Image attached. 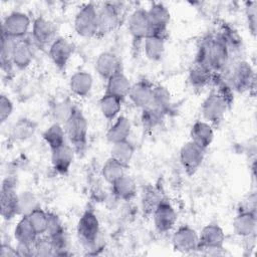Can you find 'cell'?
<instances>
[{
	"instance_id": "obj_6",
	"label": "cell",
	"mask_w": 257,
	"mask_h": 257,
	"mask_svg": "<svg viewBox=\"0 0 257 257\" xmlns=\"http://www.w3.org/2000/svg\"><path fill=\"white\" fill-rule=\"evenodd\" d=\"M127 30L132 37L134 48H139L152 32L147 9L137 8L132 12L128 17Z\"/></svg>"
},
{
	"instance_id": "obj_14",
	"label": "cell",
	"mask_w": 257,
	"mask_h": 257,
	"mask_svg": "<svg viewBox=\"0 0 257 257\" xmlns=\"http://www.w3.org/2000/svg\"><path fill=\"white\" fill-rule=\"evenodd\" d=\"M74 52V45L64 37H56L48 47V55L54 66L63 71Z\"/></svg>"
},
{
	"instance_id": "obj_7",
	"label": "cell",
	"mask_w": 257,
	"mask_h": 257,
	"mask_svg": "<svg viewBox=\"0 0 257 257\" xmlns=\"http://www.w3.org/2000/svg\"><path fill=\"white\" fill-rule=\"evenodd\" d=\"M31 26L29 16L20 11H13L9 13L2 22V34L14 38H25Z\"/></svg>"
},
{
	"instance_id": "obj_20",
	"label": "cell",
	"mask_w": 257,
	"mask_h": 257,
	"mask_svg": "<svg viewBox=\"0 0 257 257\" xmlns=\"http://www.w3.org/2000/svg\"><path fill=\"white\" fill-rule=\"evenodd\" d=\"M75 151L65 143L61 147L51 151V164L56 173L59 175H66L74 161Z\"/></svg>"
},
{
	"instance_id": "obj_23",
	"label": "cell",
	"mask_w": 257,
	"mask_h": 257,
	"mask_svg": "<svg viewBox=\"0 0 257 257\" xmlns=\"http://www.w3.org/2000/svg\"><path fill=\"white\" fill-rule=\"evenodd\" d=\"M166 38L167 35L151 33L144 40V51L147 58L155 62L163 59L166 51Z\"/></svg>"
},
{
	"instance_id": "obj_25",
	"label": "cell",
	"mask_w": 257,
	"mask_h": 257,
	"mask_svg": "<svg viewBox=\"0 0 257 257\" xmlns=\"http://www.w3.org/2000/svg\"><path fill=\"white\" fill-rule=\"evenodd\" d=\"M132 124L130 119L124 115L117 116L106 132V140L112 145L118 142L128 140Z\"/></svg>"
},
{
	"instance_id": "obj_27",
	"label": "cell",
	"mask_w": 257,
	"mask_h": 257,
	"mask_svg": "<svg viewBox=\"0 0 257 257\" xmlns=\"http://www.w3.org/2000/svg\"><path fill=\"white\" fill-rule=\"evenodd\" d=\"M214 73L205 66L194 63L189 70L188 81L194 89H203L210 83H213Z\"/></svg>"
},
{
	"instance_id": "obj_28",
	"label": "cell",
	"mask_w": 257,
	"mask_h": 257,
	"mask_svg": "<svg viewBox=\"0 0 257 257\" xmlns=\"http://www.w3.org/2000/svg\"><path fill=\"white\" fill-rule=\"evenodd\" d=\"M37 122L28 117H21L13 123L10 128V139L16 142H23L30 139L37 130Z\"/></svg>"
},
{
	"instance_id": "obj_19",
	"label": "cell",
	"mask_w": 257,
	"mask_h": 257,
	"mask_svg": "<svg viewBox=\"0 0 257 257\" xmlns=\"http://www.w3.org/2000/svg\"><path fill=\"white\" fill-rule=\"evenodd\" d=\"M94 68L97 74L104 80H107L121 68V62L117 55L111 51H103L95 59Z\"/></svg>"
},
{
	"instance_id": "obj_40",
	"label": "cell",
	"mask_w": 257,
	"mask_h": 257,
	"mask_svg": "<svg viewBox=\"0 0 257 257\" xmlns=\"http://www.w3.org/2000/svg\"><path fill=\"white\" fill-rule=\"evenodd\" d=\"M34 248V256H54L56 253V249L52 239L49 236H38L33 244Z\"/></svg>"
},
{
	"instance_id": "obj_42",
	"label": "cell",
	"mask_w": 257,
	"mask_h": 257,
	"mask_svg": "<svg viewBox=\"0 0 257 257\" xmlns=\"http://www.w3.org/2000/svg\"><path fill=\"white\" fill-rule=\"evenodd\" d=\"M163 199L160 192L156 190L155 188L148 187L146 191H144L143 198H142V204L143 209L148 214H153L155 208L160 203V201Z\"/></svg>"
},
{
	"instance_id": "obj_35",
	"label": "cell",
	"mask_w": 257,
	"mask_h": 257,
	"mask_svg": "<svg viewBox=\"0 0 257 257\" xmlns=\"http://www.w3.org/2000/svg\"><path fill=\"white\" fill-rule=\"evenodd\" d=\"M134 155L135 146L128 140L112 144V147L110 149V157L126 167L131 163Z\"/></svg>"
},
{
	"instance_id": "obj_45",
	"label": "cell",
	"mask_w": 257,
	"mask_h": 257,
	"mask_svg": "<svg viewBox=\"0 0 257 257\" xmlns=\"http://www.w3.org/2000/svg\"><path fill=\"white\" fill-rule=\"evenodd\" d=\"M13 112V102L11 99L5 94H1L0 96V120L1 122H5Z\"/></svg>"
},
{
	"instance_id": "obj_34",
	"label": "cell",
	"mask_w": 257,
	"mask_h": 257,
	"mask_svg": "<svg viewBox=\"0 0 257 257\" xmlns=\"http://www.w3.org/2000/svg\"><path fill=\"white\" fill-rule=\"evenodd\" d=\"M37 234L32 227L27 216H21L14 229V238L17 243L32 244L37 238Z\"/></svg>"
},
{
	"instance_id": "obj_41",
	"label": "cell",
	"mask_w": 257,
	"mask_h": 257,
	"mask_svg": "<svg viewBox=\"0 0 257 257\" xmlns=\"http://www.w3.org/2000/svg\"><path fill=\"white\" fill-rule=\"evenodd\" d=\"M38 207H39V205L37 203V199L33 193L25 191V192H22L21 194H19L18 214L20 216H27Z\"/></svg>"
},
{
	"instance_id": "obj_33",
	"label": "cell",
	"mask_w": 257,
	"mask_h": 257,
	"mask_svg": "<svg viewBox=\"0 0 257 257\" xmlns=\"http://www.w3.org/2000/svg\"><path fill=\"white\" fill-rule=\"evenodd\" d=\"M42 139L49 147L50 151L55 150L66 143V135L64 126L60 123L54 122L42 133Z\"/></svg>"
},
{
	"instance_id": "obj_16",
	"label": "cell",
	"mask_w": 257,
	"mask_h": 257,
	"mask_svg": "<svg viewBox=\"0 0 257 257\" xmlns=\"http://www.w3.org/2000/svg\"><path fill=\"white\" fill-rule=\"evenodd\" d=\"M147 14L151 25V33L167 35L168 25L171 18L169 9L163 3L154 2L149 9H147Z\"/></svg>"
},
{
	"instance_id": "obj_29",
	"label": "cell",
	"mask_w": 257,
	"mask_h": 257,
	"mask_svg": "<svg viewBox=\"0 0 257 257\" xmlns=\"http://www.w3.org/2000/svg\"><path fill=\"white\" fill-rule=\"evenodd\" d=\"M113 195L121 201H131L137 195V184L135 180L124 174L113 184H111Z\"/></svg>"
},
{
	"instance_id": "obj_32",
	"label": "cell",
	"mask_w": 257,
	"mask_h": 257,
	"mask_svg": "<svg viewBox=\"0 0 257 257\" xmlns=\"http://www.w3.org/2000/svg\"><path fill=\"white\" fill-rule=\"evenodd\" d=\"M75 108L76 106L73 104L72 100L69 97H65L53 102L51 105L50 113L54 122L64 125L72 115Z\"/></svg>"
},
{
	"instance_id": "obj_44",
	"label": "cell",
	"mask_w": 257,
	"mask_h": 257,
	"mask_svg": "<svg viewBox=\"0 0 257 257\" xmlns=\"http://www.w3.org/2000/svg\"><path fill=\"white\" fill-rule=\"evenodd\" d=\"M256 2H246V17L249 29L253 35H255L256 32V23H257V10H256Z\"/></svg>"
},
{
	"instance_id": "obj_21",
	"label": "cell",
	"mask_w": 257,
	"mask_h": 257,
	"mask_svg": "<svg viewBox=\"0 0 257 257\" xmlns=\"http://www.w3.org/2000/svg\"><path fill=\"white\" fill-rule=\"evenodd\" d=\"M34 42H31L26 38L17 40L12 56L15 68L24 70L31 64L34 57Z\"/></svg>"
},
{
	"instance_id": "obj_1",
	"label": "cell",
	"mask_w": 257,
	"mask_h": 257,
	"mask_svg": "<svg viewBox=\"0 0 257 257\" xmlns=\"http://www.w3.org/2000/svg\"><path fill=\"white\" fill-rule=\"evenodd\" d=\"M76 232L84 248L91 251L89 254H96L100 250L99 244V221L93 210L87 209L78 220Z\"/></svg>"
},
{
	"instance_id": "obj_8",
	"label": "cell",
	"mask_w": 257,
	"mask_h": 257,
	"mask_svg": "<svg viewBox=\"0 0 257 257\" xmlns=\"http://www.w3.org/2000/svg\"><path fill=\"white\" fill-rule=\"evenodd\" d=\"M206 155V150L192 141L185 143L180 149V163L188 176H193L201 167Z\"/></svg>"
},
{
	"instance_id": "obj_3",
	"label": "cell",
	"mask_w": 257,
	"mask_h": 257,
	"mask_svg": "<svg viewBox=\"0 0 257 257\" xmlns=\"http://www.w3.org/2000/svg\"><path fill=\"white\" fill-rule=\"evenodd\" d=\"M63 126L66 139L75 153L82 154L87 145L88 122L83 112L77 106Z\"/></svg>"
},
{
	"instance_id": "obj_15",
	"label": "cell",
	"mask_w": 257,
	"mask_h": 257,
	"mask_svg": "<svg viewBox=\"0 0 257 257\" xmlns=\"http://www.w3.org/2000/svg\"><path fill=\"white\" fill-rule=\"evenodd\" d=\"M56 29L54 24L48 19L39 16L32 22L31 37L34 44L39 48L49 47L56 38Z\"/></svg>"
},
{
	"instance_id": "obj_17",
	"label": "cell",
	"mask_w": 257,
	"mask_h": 257,
	"mask_svg": "<svg viewBox=\"0 0 257 257\" xmlns=\"http://www.w3.org/2000/svg\"><path fill=\"white\" fill-rule=\"evenodd\" d=\"M234 233L242 238L254 237L257 227V217L255 209H247L240 211L233 220Z\"/></svg>"
},
{
	"instance_id": "obj_9",
	"label": "cell",
	"mask_w": 257,
	"mask_h": 257,
	"mask_svg": "<svg viewBox=\"0 0 257 257\" xmlns=\"http://www.w3.org/2000/svg\"><path fill=\"white\" fill-rule=\"evenodd\" d=\"M172 245L175 251L183 254L199 250V233L189 225H182L172 235Z\"/></svg>"
},
{
	"instance_id": "obj_39",
	"label": "cell",
	"mask_w": 257,
	"mask_h": 257,
	"mask_svg": "<svg viewBox=\"0 0 257 257\" xmlns=\"http://www.w3.org/2000/svg\"><path fill=\"white\" fill-rule=\"evenodd\" d=\"M32 227L34 228L37 236L44 235L47 230L48 225V212L44 211L40 206L33 210L29 215H27Z\"/></svg>"
},
{
	"instance_id": "obj_30",
	"label": "cell",
	"mask_w": 257,
	"mask_h": 257,
	"mask_svg": "<svg viewBox=\"0 0 257 257\" xmlns=\"http://www.w3.org/2000/svg\"><path fill=\"white\" fill-rule=\"evenodd\" d=\"M18 39L8 37L4 34L1 35V46H0V63L3 72L11 75L14 70V64L12 60L13 51L15 44Z\"/></svg>"
},
{
	"instance_id": "obj_38",
	"label": "cell",
	"mask_w": 257,
	"mask_h": 257,
	"mask_svg": "<svg viewBox=\"0 0 257 257\" xmlns=\"http://www.w3.org/2000/svg\"><path fill=\"white\" fill-rule=\"evenodd\" d=\"M151 104L169 114L172 109V99L169 90L164 85L158 84L154 86Z\"/></svg>"
},
{
	"instance_id": "obj_13",
	"label": "cell",
	"mask_w": 257,
	"mask_h": 257,
	"mask_svg": "<svg viewBox=\"0 0 257 257\" xmlns=\"http://www.w3.org/2000/svg\"><path fill=\"white\" fill-rule=\"evenodd\" d=\"M225 239L226 236L223 229L218 224L210 223L204 226L199 233V250H221Z\"/></svg>"
},
{
	"instance_id": "obj_5",
	"label": "cell",
	"mask_w": 257,
	"mask_h": 257,
	"mask_svg": "<svg viewBox=\"0 0 257 257\" xmlns=\"http://www.w3.org/2000/svg\"><path fill=\"white\" fill-rule=\"evenodd\" d=\"M73 27L81 37L96 36L97 33V8L91 2L84 4L75 14Z\"/></svg>"
},
{
	"instance_id": "obj_18",
	"label": "cell",
	"mask_w": 257,
	"mask_h": 257,
	"mask_svg": "<svg viewBox=\"0 0 257 257\" xmlns=\"http://www.w3.org/2000/svg\"><path fill=\"white\" fill-rule=\"evenodd\" d=\"M154 86L155 84H153L149 79H140L136 83L132 84L127 96L136 107L143 109L149 106L152 102Z\"/></svg>"
},
{
	"instance_id": "obj_26",
	"label": "cell",
	"mask_w": 257,
	"mask_h": 257,
	"mask_svg": "<svg viewBox=\"0 0 257 257\" xmlns=\"http://www.w3.org/2000/svg\"><path fill=\"white\" fill-rule=\"evenodd\" d=\"M93 85V78L86 71H76L70 76L69 88L70 91L79 97H85L89 94Z\"/></svg>"
},
{
	"instance_id": "obj_10",
	"label": "cell",
	"mask_w": 257,
	"mask_h": 257,
	"mask_svg": "<svg viewBox=\"0 0 257 257\" xmlns=\"http://www.w3.org/2000/svg\"><path fill=\"white\" fill-rule=\"evenodd\" d=\"M18 197L15 190V181L8 178L3 181L0 196V212L5 220H11L18 214Z\"/></svg>"
},
{
	"instance_id": "obj_43",
	"label": "cell",
	"mask_w": 257,
	"mask_h": 257,
	"mask_svg": "<svg viewBox=\"0 0 257 257\" xmlns=\"http://www.w3.org/2000/svg\"><path fill=\"white\" fill-rule=\"evenodd\" d=\"M45 234L50 238H56L65 234L64 227L59 217L54 213L48 212V225Z\"/></svg>"
},
{
	"instance_id": "obj_11",
	"label": "cell",
	"mask_w": 257,
	"mask_h": 257,
	"mask_svg": "<svg viewBox=\"0 0 257 257\" xmlns=\"http://www.w3.org/2000/svg\"><path fill=\"white\" fill-rule=\"evenodd\" d=\"M120 9L115 3H103L97 9V33L96 35H105L112 32L119 24Z\"/></svg>"
},
{
	"instance_id": "obj_46",
	"label": "cell",
	"mask_w": 257,
	"mask_h": 257,
	"mask_svg": "<svg viewBox=\"0 0 257 257\" xmlns=\"http://www.w3.org/2000/svg\"><path fill=\"white\" fill-rule=\"evenodd\" d=\"M33 244H27V243H17L16 246V251L18 256H24V257H28V256H34V248H33Z\"/></svg>"
},
{
	"instance_id": "obj_36",
	"label": "cell",
	"mask_w": 257,
	"mask_h": 257,
	"mask_svg": "<svg viewBox=\"0 0 257 257\" xmlns=\"http://www.w3.org/2000/svg\"><path fill=\"white\" fill-rule=\"evenodd\" d=\"M126 168L123 164L109 157L101 168V176L106 183L111 185L125 174Z\"/></svg>"
},
{
	"instance_id": "obj_4",
	"label": "cell",
	"mask_w": 257,
	"mask_h": 257,
	"mask_svg": "<svg viewBox=\"0 0 257 257\" xmlns=\"http://www.w3.org/2000/svg\"><path fill=\"white\" fill-rule=\"evenodd\" d=\"M230 104L216 90L211 91L201 104V112L207 122L219 125L227 112Z\"/></svg>"
},
{
	"instance_id": "obj_24",
	"label": "cell",
	"mask_w": 257,
	"mask_h": 257,
	"mask_svg": "<svg viewBox=\"0 0 257 257\" xmlns=\"http://www.w3.org/2000/svg\"><path fill=\"white\" fill-rule=\"evenodd\" d=\"M131 87L132 83L130 79L123 73L122 69H120L106 80L105 93L115 95L123 100L125 97H127Z\"/></svg>"
},
{
	"instance_id": "obj_31",
	"label": "cell",
	"mask_w": 257,
	"mask_h": 257,
	"mask_svg": "<svg viewBox=\"0 0 257 257\" xmlns=\"http://www.w3.org/2000/svg\"><path fill=\"white\" fill-rule=\"evenodd\" d=\"M122 101L121 98L104 92L98 100L99 109L103 117L107 120H114L121 110Z\"/></svg>"
},
{
	"instance_id": "obj_47",
	"label": "cell",
	"mask_w": 257,
	"mask_h": 257,
	"mask_svg": "<svg viewBox=\"0 0 257 257\" xmlns=\"http://www.w3.org/2000/svg\"><path fill=\"white\" fill-rule=\"evenodd\" d=\"M0 256L1 257H12V256H18L16 248L12 247L11 245L7 243H2L0 248Z\"/></svg>"
},
{
	"instance_id": "obj_22",
	"label": "cell",
	"mask_w": 257,
	"mask_h": 257,
	"mask_svg": "<svg viewBox=\"0 0 257 257\" xmlns=\"http://www.w3.org/2000/svg\"><path fill=\"white\" fill-rule=\"evenodd\" d=\"M190 141L207 151L214 140L213 125L206 120L195 121L190 130Z\"/></svg>"
},
{
	"instance_id": "obj_37",
	"label": "cell",
	"mask_w": 257,
	"mask_h": 257,
	"mask_svg": "<svg viewBox=\"0 0 257 257\" xmlns=\"http://www.w3.org/2000/svg\"><path fill=\"white\" fill-rule=\"evenodd\" d=\"M166 113L159 108L153 106L150 104L149 106L142 109L141 113V120L143 123V126L147 130H153L157 126L161 125V123L164 121L166 117Z\"/></svg>"
},
{
	"instance_id": "obj_12",
	"label": "cell",
	"mask_w": 257,
	"mask_h": 257,
	"mask_svg": "<svg viewBox=\"0 0 257 257\" xmlns=\"http://www.w3.org/2000/svg\"><path fill=\"white\" fill-rule=\"evenodd\" d=\"M178 215L175 208L168 200L163 198L153 212L155 228L160 233H167L175 227Z\"/></svg>"
},
{
	"instance_id": "obj_2",
	"label": "cell",
	"mask_w": 257,
	"mask_h": 257,
	"mask_svg": "<svg viewBox=\"0 0 257 257\" xmlns=\"http://www.w3.org/2000/svg\"><path fill=\"white\" fill-rule=\"evenodd\" d=\"M222 76L230 87L237 92L250 90L255 83V74L252 66L248 61L242 59L231 63Z\"/></svg>"
}]
</instances>
